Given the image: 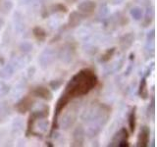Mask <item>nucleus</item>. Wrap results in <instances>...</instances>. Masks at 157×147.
I'll return each instance as SVG.
<instances>
[{
	"mask_svg": "<svg viewBox=\"0 0 157 147\" xmlns=\"http://www.w3.org/2000/svg\"><path fill=\"white\" fill-rule=\"evenodd\" d=\"M130 121H129V124H130V129L132 131H134L136 129V108L134 110L132 111L131 115H130Z\"/></svg>",
	"mask_w": 157,
	"mask_h": 147,
	"instance_id": "nucleus-1",
	"label": "nucleus"
},
{
	"mask_svg": "<svg viewBox=\"0 0 157 147\" xmlns=\"http://www.w3.org/2000/svg\"><path fill=\"white\" fill-rule=\"evenodd\" d=\"M147 137H148V131L146 129H144V131H141L140 134V138H142L141 141H139V145L145 146L147 142Z\"/></svg>",
	"mask_w": 157,
	"mask_h": 147,
	"instance_id": "nucleus-2",
	"label": "nucleus"
}]
</instances>
